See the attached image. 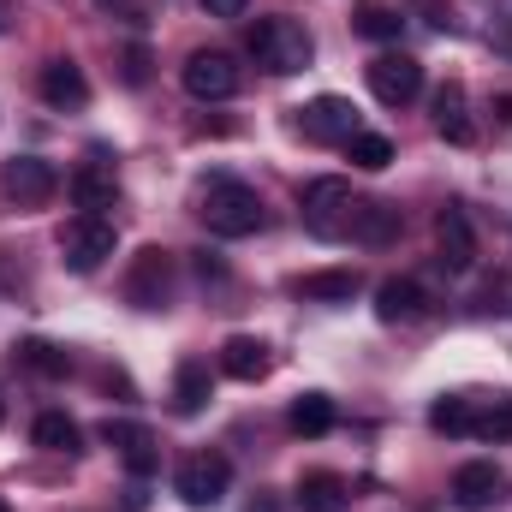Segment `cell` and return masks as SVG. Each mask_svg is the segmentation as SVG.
Returning a JSON list of instances; mask_svg holds the SVG:
<instances>
[{
    "label": "cell",
    "instance_id": "6da1fadb",
    "mask_svg": "<svg viewBox=\"0 0 512 512\" xmlns=\"http://www.w3.org/2000/svg\"><path fill=\"white\" fill-rule=\"evenodd\" d=\"M197 215L215 239H251L262 227V197H256L245 179H209L197 191Z\"/></svg>",
    "mask_w": 512,
    "mask_h": 512
},
{
    "label": "cell",
    "instance_id": "7a4b0ae2",
    "mask_svg": "<svg viewBox=\"0 0 512 512\" xmlns=\"http://www.w3.org/2000/svg\"><path fill=\"white\" fill-rule=\"evenodd\" d=\"M251 54H256L262 72L292 78V72H304V66L316 60V42H310V30H304L298 18H256L251 24Z\"/></svg>",
    "mask_w": 512,
    "mask_h": 512
},
{
    "label": "cell",
    "instance_id": "3957f363",
    "mask_svg": "<svg viewBox=\"0 0 512 512\" xmlns=\"http://www.w3.org/2000/svg\"><path fill=\"white\" fill-rule=\"evenodd\" d=\"M358 203L364 197H352V185L346 179H310L304 185V197H298V209H304V227L316 233V239H352V221H358Z\"/></svg>",
    "mask_w": 512,
    "mask_h": 512
},
{
    "label": "cell",
    "instance_id": "277c9868",
    "mask_svg": "<svg viewBox=\"0 0 512 512\" xmlns=\"http://www.w3.org/2000/svg\"><path fill=\"white\" fill-rule=\"evenodd\" d=\"M114 221H102V215H78V221H66L60 227V256H66V268L72 274H96L108 256H114Z\"/></svg>",
    "mask_w": 512,
    "mask_h": 512
},
{
    "label": "cell",
    "instance_id": "5b68a950",
    "mask_svg": "<svg viewBox=\"0 0 512 512\" xmlns=\"http://www.w3.org/2000/svg\"><path fill=\"white\" fill-rule=\"evenodd\" d=\"M179 78H185V96H197V102H233L239 96V66L221 48H197Z\"/></svg>",
    "mask_w": 512,
    "mask_h": 512
},
{
    "label": "cell",
    "instance_id": "8992f818",
    "mask_svg": "<svg viewBox=\"0 0 512 512\" xmlns=\"http://www.w3.org/2000/svg\"><path fill=\"white\" fill-rule=\"evenodd\" d=\"M227 483H233L227 453H191V459L179 465V477H173V489H179L185 507H215V501L227 495Z\"/></svg>",
    "mask_w": 512,
    "mask_h": 512
},
{
    "label": "cell",
    "instance_id": "52a82bcc",
    "mask_svg": "<svg viewBox=\"0 0 512 512\" xmlns=\"http://www.w3.org/2000/svg\"><path fill=\"white\" fill-rule=\"evenodd\" d=\"M126 298L137 304V310H167L173 304V256L167 251H137V262H131L126 274Z\"/></svg>",
    "mask_w": 512,
    "mask_h": 512
},
{
    "label": "cell",
    "instance_id": "ba28073f",
    "mask_svg": "<svg viewBox=\"0 0 512 512\" xmlns=\"http://www.w3.org/2000/svg\"><path fill=\"white\" fill-rule=\"evenodd\" d=\"M370 90H376L382 108H405V102L423 96V66L411 54H376L370 60Z\"/></svg>",
    "mask_w": 512,
    "mask_h": 512
},
{
    "label": "cell",
    "instance_id": "9c48e42d",
    "mask_svg": "<svg viewBox=\"0 0 512 512\" xmlns=\"http://www.w3.org/2000/svg\"><path fill=\"white\" fill-rule=\"evenodd\" d=\"M298 126L310 143H352L358 137V108L346 96H316L310 108H298Z\"/></svg>",
    "mask_w": 512,
    "mask_h": 512
},
{
    "label": "cell",
    "instance_id": "30bf717a",
    "mask_svg": "<svg viewBox=\"0 0 512 512\" xmlns=\"http://www.w3.org/2000/svg\"><path fill=\"white\" fill-rule=\"evenodd\" d=\"M0 191H6L12 203H48V197L60 191V173H54L42 155H12V161L0 167Z\"/></svg>",
    "mask_w": 512,
    "mask_h": 512
},
{
    "label": "cell",
    "instance_id": "8fae6325",
    "mask_svg": "<svg viewBox=\"0 0 512 512\" xmlns=\"http://www.w3.org/2000/svg\"><path fill=\"white\" fill-rule=\"evenodd\" d=\"M453 501L465 512H489L507 501V471L501 465H489V459H471V465H459V477H453Z\"/></svg>",
    "mask_w": 512,
    "mask_h": 512
},
{
    "label": "cell",
    "instance_id": "7c38bea8",
    "mask_svg": "<svg viewBox=\"0 0 512 512\" xmlns=\"http://www.w3.org/2000/svg\"><path fill=\"white\" fill-rule=\"evenodd\" d=\"M36 90H42L48 108H84L90 102V78H84L78 60H48L42 78H36Z\"/></svg>",
    "mask_w": 512,
    "mask_h": 512
},
{
    "label": "cell",
    "instance_id": "4fadbf2b",
    "mask_svg": "<svg viewBox=\"0 0 512 512\" xmlns=\"http://www.w3.org/2000/svg\"><path fill=\"white\" fill-rule=\"evenodd\" d=\"M435 245H441V268H447V274H465V268L477 262V233H471L465 209H441V221H435Z\"/></svg>",
    "mask_w": 512,
    "mask_h": 512
},
{
    "label": "cell",
    "instance_id": "5bb4252c",
    "mask_svg": "<svg viewBox=\"0 0 512 512\" xmlns=\"http://www.w3.org/2000/svg\"><path fill=\"white\" fill-rule=\"evenodd\" d=\"M102 441L126 453V471H131V477H149V471L161 465V447H155V435H149L143 423H114V417H108V423H102Z\"/></svg>",
    "mask_w": 512,
    "mask_h": 512
},
{
    "label": "cell",
    "instance_id": "9a60e30c",
    "mask_svg": "<svg viewBox=\"0 0 512 512\" xmlns=\"http://www.w3.org/2000/svg\"><path fill=\"white\" fill-rule=\"evenodd\" d=\"M66 191H72V203H78L84 215H102V209H114V197H120V179H114V167H102V161H84V167L66 179Z\"/></svg>",
    "mask_w": 512,
    "mask_h": 512
},
{
    "label": "cell",
    "instance_id": "2e32d148",
    "mask_svg": "<svg viewBox=\"0 0 512 512\" xmlns=\"http://www.w3.org/2000/svg\"><path fill=\"white\" fill-rule=\"evenodd\" d=\"M358 286H364V274H358V268H322V274H304L292 292H298V298H310V304H352V298H358Z\"/></svg>",
    "mask_w": 512,
    "mask_h": 512
},
{
    "label": "cell",
    "instance_id": "e0dca14e",
    "mask_svg": "<svg viewBox=\"0 0 512 512\" xmlns=\"http://www.w3.org/2000/svg\"><path fill=\"white\" fill-rule=\"evenodd\" d=\"M221 370H227L233 382H262V376L274 370V358H268V346H262L256 334H233V340L221 346Z\"/></svg>",
    "mask_w": 512,
    "mask_h": 512
},
{
    "label": "cell",
    "instance_id": "ac0fdd59",
    "mask_svg": "<svg viewBox=\"0 0 512 512\" xmlns=\"http://www.w3.org/2000/svg\"><path fill=\"white\" fill-rule=\"evenodd\" d=\"M209 393H215L209 364H203V358H185L179 376H173V411H179V417H197V411L209 405Z\"/></svg>",
    "mask_w": 512,
    "mask_h": 512
},
{
    "label": "cell",
    "instance_id": "d6986e66",
    "mask_svg": "<svg viewBox=\"0 0 512 512\" xmlns=\"http://www.w3.org/2000/svg\"><path fill=\"white\" fill-rule=\"evenodd\" d=\"M423 304H429V298H423L417 280H382V286H376V316H382V322H417Z\"/></svg>",
    "mask_w": 512,
    "mask_h": 512
},
{
    "label": "cell",
    "instance_id": "ffe728a7",
    "mask_svg": "<svg viewBox=\"0 0 512 512\" xmlns=\"http://www.w3.org/2000/svg\"><path fill=\"white\" fill-rule=\"evenodd\" d=\"M298 507L304 512H340L346 507V477H334V471H304V477H298Z\"/></svg>",
    "mask_w": 512,
    "mask_h": 512
},
{
    "label": "cell",
    "instance_id": "44dd1931",
    "mask_svg": "<svg viewBox=\"0 0 512 512\" xmlns=\"http://www.w3.org/2000/svg\"><path fill=\"white\" fill-rule=\"evenodd\" d=\"M435 131H441L447 143H477V126H471V114H465V90H459V84H447V90L435 96Z\"/></svg>",
    "mask_w": 512,
    "mask_h": 512
},
{
    "label": "cell",
    "instance_id": "7402d4cb",
    "mask_svg": "<svg viewBox=\"0 0 512 512\" xmlns=\"http://www.w3.org/2000/svg\"><path fill=\"white\" fill-rule=\"evenodd\" d=\"M352 239H358V245H393V239H399V209H393V203H358Z\"/></svg>",
    "mask_w": 512,
    "mask_h": 512
},
{
    "label": "cell",
    "instance_id": "603a6c76",
    "mask_svg": "<svg viewBox=\"0 0 512 512\" xmlns=\"http://www.w3.org/2000/svg\"><path fill=\"white\" fill-rule=\"evenodd\" d=\"M292 429L310 435V441L328 435V429H334V399H328V393H298V399H292Z\"/></svg>",
    "mask_w": 512,
    "mask_h": 512
},
{
    "label": "cell",
    "instance_id": "cb8c5ba5",
    "mask_svg": "<svg viewBox=\"0 0 512 512\" xmlns=\"http://www.w3.org/2000/svg\"><path fill=\"white\" fill-rule=\"evenodd\" d=\"M429 429H435V435H471V429H477V411H471V399H459V393H441V399L429 405Z\"/></svg>",
    "mask_w": 512,
    "mask_h": 512
},
{
    "label": "cell",
    "instance_id": "d4e9b609",
    "mask_svg": "<svg viewBox=\"0 0 512 512\" xmlns=\"http://www.w3.org/2000/svg\"><path fill=\"white\" fill-rule=\"evenodd\" d=\"M352 24H358V36H370V42H399V30H405V18L382 6V0H364L358 12H352Z\"/></svg>",
    "mask_w": 512,
    "mask_h": 512
},
{
    "label": "cell",
    "instance_id": "484cf974",
    "mask_svg": "<svg viewBox=\"0 0 512 512\" xmlns=\"http://www.w3.org/2000/svg\"><path fill=\"white\" fill-rule=\"evenodd\" d=\"M36 447H48V453H78V423H72L66 411H42V417H36Z\"/></svg>",
    "mask_w": 512,
    "mask_h": 512
},
{
    "label": "cell",
    "instance_id": "4316f807",
    "mask_svg": "<svg viewBox=\"0 0 512 512\" xmlns=\"http://www.w3.org/2000/svg\"><path fill=\"white\" fill-rule=\"evenodd\" d=\"M346 149H352V161H358L364 173H382L387 161H393V143H387L382 131H358V137H352Z\"/></svg>",
    "mask_w": 512,
    "mask_h": 512
},
{
    "label": "cell",
    "instance_id": "83f0119b",
    "mask_svg": "<svg viewBox=\"0 0 512 512\" xmlns=\"http://www.w3.org/2000/svg\"><path fill=\"white\" fill-rule=\"evenodd\" d=\"M18 358H24V370H36V376H66L72 364H66V352L60 346H48V340H24L18 346Z\"/></svg>",
    "mask_w": 512,
    "mask_h": 512
},
{
    "label": "cell",
    "instance_id": "f1b7e54d",
    "mask_svg": "<svg viewBox=\"0 0 512 512\" xmlns=\"http://www.w3.org/2000/svg\"><path fill=\"white\" fill-rule=\"evenodd\" d=\"M471 435H483V441H512V399H495V405L477 417Z\"/></svg>",
    "mask_w": 512,
    "mask_h": 512
},
{
    "label": "cell",
    "instance_id": "f546056e",
    "mask_svg": "<svg viewBox=\"0 0 512 512\" xmlns=\"http://www.w3.org/2000/svg\"><path fill=\"white\" fill-rule=\"evenodd\" d=\"M143 78H149V54H143V48H131V54H126V84H143Z\"/></svg>",
    "mask_w": 512,
    "mask_h": 512
},
{
    "label": "cell",
    "instance_id": "4dcf8cb0",
    "mask_svg": "<svg viewBox=\"0 0 512 512\" xmlns=\"http://www.w3.org/2000/svg\"><path fill=\"white\" fill-rule=\"evenodd\" d=\"M245 6H251V0H203V12H209V18H239Z\"/></svg>",
    "mask_w": 512,
    "mask_h": 512
},
{
    "label": "cell",
    "instance_id": "1f68e13d",
    "mask_svg": "<svg viewBox=\"0 0 512 512\" xmlns=\"http://www.w3.org/2000/svg\"><path fill=\"white\" fill-rule=\"evenodd\" d=\"M0 24H6V0H0Z\"/></svg>",
    "mask_w": 512,
    "mask_h": 512
},
{
    "label": "cell",
    "instance_id": "d6a6232c",
    "mask_svg": "<svg viewBox=\"0 0 512 512\" xmlns=\"http://www.w3.org/2000/svg\"><path fill=\"white\" fill-rule=\"evenodd\" d=\"M0 423H6V405H0Z\"/></svg>",
    "mask_w": 512,
    "mask_h": 512
},
{
    "label": "cell",
    "instance_id": "836d02e7",
    "mask_svg": "<svg viewBox=\"0 0 512 512\" xmlns=\"http://www.w3.org/2000/svg\"><path fill=\"white\" fill-rule=\"evenodd\" d=\"M0 512H12V507H6V501H0Z\"/></svg>",
    "mask_w": 512,
    "mask_h": 512
},
{
    "label": "cell",
    "instance_id": "e575fe53",
    "mask_svg": "<svg viewBox=\"0 0 512 512\" xmlns=\"http://www.w3.org/2000/svg\"><path fill=\"white\" fill-rule=\"evenodd\" d=\"M102 6H114V0H102Z\"/></svg>",
    "mask_w": 512,
    "mask_h": 512
}]
</instances>
